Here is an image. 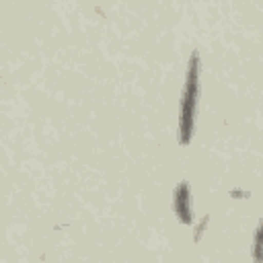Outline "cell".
I'll return each instance as SVG.
<instances>
[{
  "label": "cell",
  "instance_id": "obj_3",
  "mask_svg": "<svg viewBox=\"0 0 263 263\" xmlns=\"http://www.w3.org/2000/svg\"><path fill=\"white\" fill-rule=\"evenodd\" d=\"M253 259L255 263H263V216L257 224L255 238H253Z\"/></svg>",
  "mask_w": 263,
  "mask_h": 263
},
{
  "label": "cell",
  "instance_id": "obj_4",
  "mask_svg": "<svg viewBox=\"0 0 263 263\" xmlns=\"http://www.w3.org/2000/svg\"><path fill=\"white\" fill-rule=\"evenodd\" d=\"M205 224H208V216H205V218H203V220H201V224H199V226H197V228H195V236H193V238H195V240H197V238H199V236H201V232H203V228H205Z\"/></svg>",
  "mask_w": 263,
  "mask_h": 263
},
{
  "label": "cell",
  "instance_id": "obj_1",
  "mask_svg": "<svg viewBox=\"0 0 263 263\" xmlns=\"http://www.w3.org/2000/svg\"><path fill=\"white\" fill-rule=\"evenodd\" d=\"M199 53L193 51L187 66L185 76V88L179 105V132L177 140L179 144H189L193 138V123H195V111H197V99H199Z\"/></svg>",
  "mask_w": 263,
  "mask_h": 263
},
{
  "label": "cell",
  "instance_id": "obj_2",
  "mask_svg": "<svg viewBox=\"0 0 263 263\" xmlns=\"http://www.w3.org/2000/svg\"><path fill=\"white\" fill-rule=\"evenodd\" d=\"M173 210H175L177 220L181 224H191V220H193V214H191V193H189V185L185 181H181L175 187Z\"/></svg>",
  "mask_w": 263,
  "mask_h": 263
}]
</instances>
